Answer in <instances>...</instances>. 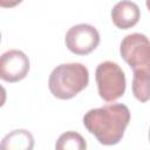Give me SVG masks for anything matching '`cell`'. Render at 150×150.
I'll return each instance as SVG.
<instances>
[{
  "instance_id": "1",
  "label": "cell",
  "mask_w": 150,
  "mask_h": 150,
  "mask_svg": "<svg viewBox=\"0 0 150 150\" xmlns=\"http://www.w3.org/2000/svg\"><path fill=\"white\" fill-rule=\"evenodd\" d=\"M130 122L129 108L122 103L90 109L83 116L86 129L103 145L117 144Z\"/></svg>"
},
{
  "instance_id": "12",
  "label": "cell",
  "mask_w": 150,
  "mask_h": 150,
  "mask_svg": "<svg viewBox=\"0 0 150 150\" xmlns=\"http://www.w3.org/2000/svg\"><path fill=\"white\" fill-rule=\"evenodd\" d=\"M145 5H146V7H148V9L150 11V0H145Z\"/></svg>"
},
{
  "instance_id": "8",
  "label": "cell",
  "mask_w": 150,
  "mask_h": 150,
  "mask_svg": "<svg viewBox=\"0 0 150 150\" xmlns=\"http://www.w3.org/2000/svg\"><path fill=\"white\" fill-rule=\"evenodd\" d=\"M34 145V138L32 134L25 129L13 130L12 132L7 134L2 142V149H15V150H29Z\"/></svg>"
},
{
  "instance_id": "11",
  "label": "cell",
  "mask_w": 150,
  "mask_h": 150,
  "mask_svg": "<svg viewBox=\"0 0 150 150\" xmlns=\"http://www.w3.org/2000/svg\"><path fill=\"white\" fill-rule=\"evenodd\" d=\"M22 0H0V5L4 8H12L18 6L19 4H21Z\"/></svg>"
},
{
  "instance_id": "2",
  "label": "cell",
  "mask_w": 150,
  "mask_h": 150,
  "mask_svg": "<svg viewBox=\"0 0 150 150\" xmlns=\"http://www.w3.org/2000/svg\"><path fill=\"white\" fill-rule=\"evenodd\" d=\"M89 83V71L79 62L62 63L53 69L48 79V88L53 96L70 100L81 93Z\"/></svg>"
},
{
  "instance_id": "6",
  "label": "cell",
  "mask_w": 150,
  "mask_h": 150,
  "mask_svg": "<svg viewBox=\"0 0 150 150\" xmlns=\"http://www.w3.org/2000/svg\"><path fill=\"white\" fill-rule=\"evenodd\" d=\"M29 71L28 56L18 49H11L1 55L0 77L9 83L19 82L26 77Z\"/></svg>"
},
{
  "instance_id": "4",
  "label": "cell",
  "mask_w": 150,
  "mask_h": 150,
  "mask_svg": "<svg viewBox=\"0 0 150 150\" xmlns=\"http://www.w3.org/2000/svg\"><path fill=\"white\" fill-rule=\"evenodd\" d=\"M95 79L98 95L105 102H114L124 95L127 87L125 75L117 63L112 61L100 63L95 71Z\"/></svg>"
},
{
  "instance_id": "9",
  "label": "cell",
  "mask_w": 150,
  "mask_h": 150,
  "mask_svg": "<svg viewBox=\"0 0 150 150\" xmlns=\"http://www.w3.org/2000/svg\"><path fill=\"white\" fill-rule=\"evenodd\" d=\"M57 150H83L87 148L86 139L75 131L63 132L55 144Z\"/></svg>"
},
{
  "instance_id": "7",
  "label": "cell",
  "mask_w": 150,
  "mask_h": 150,
  "mask_svg": "<svg viewBox=\"0 0 150 150\" xmlns=\"http://www.w3.org/2000/svg\"><path fill=\"white\" fill-rule=\"evenodd\" d=\"M139 18V7L130 0H122L117 2L111 9L112 23L120 29H129L134 27L138 22Z\"/></svg>"
},
{
  "instance_id": "5",
  "label": "cell",
  "mask_w": 150,
  "mask_h": 150,
  "mask_svg": "<svg viewBox=\"0 0 150 150\" xmlns=\"http://www.w3.org/2000/svg\"><path fill=\"white\" fill-rule=\"evenodd\" d=\"M64 42L71 53L76 55H87L98 46L100 34L94 26L79 23L68 29Z\"/></svg>"
},
{
  "instance_id": "10",
  "label": "cell",
  "mask_w": 150,
  "mask_h": 150,
  "mask_svg": "<svg viewBox=\"0 0 150 150\" xmlns=\"http://www.w3.org/2000/svg\"><path fill=\"white\" fill-rule=\"evenodd\" d=\"M132 94L136 100L144 103L150 100V76L134 75L132 76Z\"/></svg>"
},
{
  "instance_id": "3",
  "label": "cell",
  "mask_w": 150,
  "mask_h": 150,
  "mask_svg": "<svg viewBox=\"0 0 150 150\" xmlns=\"http://www.w3.org/2000/svg\"><path fill=\"white\" fill-rule=\"evenodd\" d=\"M120 53L132 69L134 75L150 76V40L144 34L127 35L121 42Z\"/></svg>"
},
{
  "instance_id": "13",
  "label": "cell",
  "mask_w": 150,
  "mask_h": 150,
  "mask_svg": "<svg viewBox=\"0 0 150 150\" xmlns=\"http://www.w3.org/2000/svg\"><path fill=\"white\" fill-rule=\"evenodd\" d=\"M149 141H150V129H149Z\"/></svg>"
}]
</instances>
